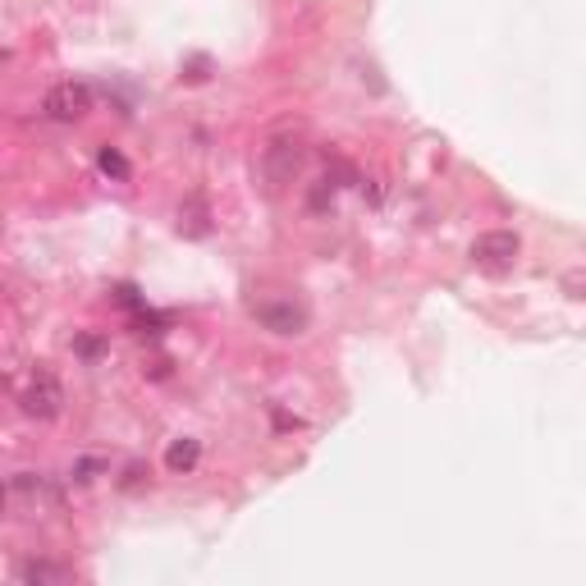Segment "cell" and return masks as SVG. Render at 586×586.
I'll list each match as a JSON object with an SVG mask.
<instances>
[{"mask_svg":"<svg viewBox=\"0 0 586 586\" xmlns=\"http://www.w3.org/2000/svg\"><path fill=\"white\" fill-rule=\"evenodd\" d=\"M252 316H257L266 330H275V335H303L307 330V307L298 303V298H289V293L257 298V303H252Z\"/></svg>","mask_w":586,"mask_h":586,"instance_id":"2","label":"cell"},{"mask_svg":"<svg viewBox=\"0 0 586 586\" xmlns=\"http://www.w3.org/2000/svg\"><path fill=\"white\" fill-rule=\"evenodd\" d=\"M42 110L51 115L55 124H78V120H87V110H92V87H87V83H74V78H65V83H55L51 92H46Z\"/></svg>","mask_w":586,"mask_h":586,"instance_id":"4","label":"cell"},{"mask_svg":"<svg viewBox=\"0 0 586 586\" xmlns=\"http://www.w3.org/2000/svg\"><path fill=\"white\" fill-rule=\"evenodd\" d=\"M197 458H202V445H197L193 435H184V440H174V445L165 449V467H170V472H193Z\"/></svg>","mask_w":586,"mask_h":586,"instance_id":"7","label":"cell"},{"mask_svg":"<svg viewBox=\"0 0 586 586\" xmlns=\"http://www.w3.org/2000/svg\"><path fill=\"white\" fill-rule=\"evenodd\" d=\"M19 577H23V582H69V577H74V568L46 564V559H37V564H23Z\"/></svg>","mask_w":586,"mask_h":586,"instance_id":"8","label":"cell"},{"mask_svg":"<svg viewBox=\"0 0 586 586\" xmlns=\"http://www.w3.org/2000/svg\"><path fill=\"white\" fill-rule=\"evenodd\" d=\"M307 161V147L298 138H271L266 142V152H261V174H266V184L271 188H284L298 179Z\"/></svg>","mask_w":586,"mask_h":586,"instance_id":"1","label":"cell"},{"mask_svg":"<svg viewBox=\"0 0 586 586\" xmlns=\"http://www.w3.org/2000/svg\"><path fill=\"white\" fill-rule=\"evenodd\" d=\"M19 403L28 417L51 422V417H60V408H65V390H60V380H55L51 371H37V376L28 380V390L19 394Z\"/></svg>","mask_w":586,"mask_h":586,"instance_id":"5","label":"cell"},{"mask_svg":"<svg viewBox=\"0 0 586 586\" xmlns=\"http://www.w3.org/2000/svg\"><path fill=\"white\" fill-rule=\"evenodd\" d=\"M207 229H211L207 202H202V197H188V207H179V234H188V239H202Z\"/></svg>","mask_w":586,"mask_h":586,"instance_id":"6","label":"cell"},{"mask_svg":"<svg viewBox=\"0 0 586 586\" xmlns=\"http://www.w3.org/2000/svg\"><path fill=\"white\" fill-rule=\"evenodd\" d=\"M518 252H522V239L513 229H490V234H477V243H472V261L481 271H495V275L513 271Z\"/></svg>","mask_w":586,"mask_h":586,"instance_id":"3","label":"cell"},{"mask_svg":"<svg viewBox=\"0 0 586 586\" xmlns=\"http://www.w3.org/2000/svg\"><path fill=\"white\" fill-rule=\"evenodd\" d=\"M97 165L110 174V179H129V161H124V152H115V147H101V156H97Z\"/></svg>","mask_w":586,"mask_h":586,"instance_id":"9","label":"cell"}]
</instances>
